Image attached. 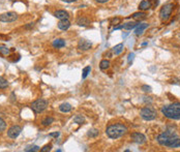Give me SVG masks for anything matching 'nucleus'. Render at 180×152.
<instances>
[{
    "label": "nucleus",
    "mask_w": 180,
    "mask_h": 152,
    "mask_svg": "<svg viewBox=\"0 0 180 152\" xmlns=\"http://www.w3.org/2000/svg\"><path fill=\"white\" fill-rule=\"evenodd\" d=\"M8 86L7 80H5L4 78H0V89H5Z\"/></svg>",
    "instance_id": "25"
},
{
    "label": "nucleus",
    "mask_w": 180,
    "mask_h": 152,
    "mask_svg": "<svg viewBox=\"0 0 180 152\" xmlns=\"http://www.w3.org/2000/svg\"><path fill=\"white\" fill-rule=\"evenodd\" d=\"M18 14L15 11H8V13H4L2 15H0V22L3 23H12L15 22L16 20H18Z\"/></svg>",
    "instance_id": "6"
},
{
    "label": "nucleus",
    "mask_w": 180,
    "mask_h": 152,
    "mask_svg": "<svg viewBox=\"0 0 180 152\" xmlns=\"http://www.w3.org/2000/svg\"><path fill=\"white\" fill-rule=\"evenodd\" d=\"M134 58H135V54L134 53H131V54L129 55V57H127V61H129V63H131L133 60H134Z\"/></svg>",
    "instance_id": "33"
},
{
    "label": "nucleus",
    "mask_w": 180,
    "mask_h": 152,
    "mask_svg": "<svg viewBox=\"0 0 180 152\" xmlns=\"http://www.w3.org/2000/svg\"><path fill=\"white\" fill-rule=\"evenodd\" d=\"M21 132H22V127L19 126V125H14L7 130V136L12 139H16V138L19 137Z\"/></svg>",
    "instance_id": "8"
},
{
    "label": "nucleus",
    "mask_w": 180,
    "mask_h": 152,
    "mask_svg": "<svg viewBox=\"0 0 180 152\" xmlns=\"http://www.w3.org/2000/svg\"><path fill=\"white\" fill-rule=\"evenodd\" d=\"M150 7H151V3H150L149 1H147V0L141 1V3H140V5H139V8L141 10H148Z\"/></svg>",
    "instance_id": "18"
},
{
    "label": "nucleus",
    "mask_w": 180,
    "mask_h": 152,
    "mask_svg": "<svg viewBox=\"0 0 180 152\" xmlns=\"http://www.w3.org/2000/svg\"><path fill=\"white\" fill-rule=\"evenodd\" d=\"M90 72H91V66H86L82 72V78L83 79H85V78L90 74Z\"/></svg>",
    "instance_id": "26"
},
{
    "label": "nucleus",
    "mask_w": 180,
    "mask_h": 152,
    "mask_svg": "<svg viewBox=\"0 0 180 152\" xmlns=\"http://www.w3.org/2000/svg\"><path fill=\"white\" fill-rule=\"evenodd\" d=\"M178 139V136L176 132H174L173 130H167V132L160 134L157 137V142L158 144L162 146H166V147H170L173 143L175 142L176 140Z\"/></svg>",
    "instance_id": "3"
},
{
    "label": "nucleus",
    "mask_w": 180,
    "mask_h": 152,
    "mask_svg": "<svg viewBox=\"0 0 180 152\" xmlns=\"http://www.w3.org/2000/svg\"><path fill=\"white\" fill-rule=\"evenodd\" d=\"M120 21H121L120 18L113 19V20H112V22H111V24H112V25H117L118 23H120Z\"/></svg>",
    "instance_id": "34"
},
{
    "label": "nucleus",
    "mask_w": 180,
    "mask_h": 152,
    "mask_svg": "<svg viewBox=\"0 0 180 152\" xmlns=\"http://www.w3.org/2000/svg\"><path fill=\"white\" fill-rule=\"evenodd\" d=\"M131 138L135 143H137V144L141 145L146 142V137H145L143 134H141V132H133V134H131Z\"/></svg>",
    "instance_id": "9"
},
{
    "label": "nucleus",
    "mask_w": 180,
    "mask_h": 152,
    "mask_svg": "<svg viewBox=\"0 0 180 152\" xmlns=\"http://www.w3.org/2000/svg\"><path fill=\"white\" fill-rule=\"evenodd\" d=\"M51 148H52V145H46L44 148H41V152H48V151H50V150H51Z\"/></svg>",
    "instance_id": "31"
},
{
    "label": "nucleus",
    "mask_w": 180,
    "mask_h": 152,
    "mask_svg": "<svg viewBox=\"0 0 180 152\" xmlns=\"http://www.w3.org/2000/svg\"><path fill=\"white\" fill-rule=\"evenodd\" d=\"M5 128H6V123L2 118H0V132H3Z\"/></svg>",
    "instance_id": "28"
},
{
    "label": "nucleus",
    "mask_w": 180,
    "mask_h": 152,
    "mask_svg": "<svg viewBox=\"0 0 180 152\" xmlns=\"http://www.w3.org/2000/svg\"><path fill=\"white\" fill-rule=\"evenodd\" d=\"M54 16L56 17L57 19H59V20H64V19H68L70 18V15L67 13L66 10H63V9H59V10H56L54 13Z\"/></svg>",
    "instance_id": "11"
},
{
    "label": "nucleus",
    "mask_w": 180,
    "mask_h": 152,
    "mask_svg": "<svg viewBox=\"0 0 180 152\" xmlns=\"http://www.w3.org/2000/svg\"><path fill=\"white\" fill-rule=\"evenodd\" d=\"M52 45H53L54 48L59 49V48H63V47L65 46V41H64V39H55V41H53Z\"/></svg>",
    "instance_id": "15"
},
{
    "label": "nucleus",
    "mask_w": 180,
    "mask_h": 152,
    "mask_svg": "<svg viewBox=\"0 0 180 152\" xmlns=\"http://www.w3.org/2000/svg\"><path fill=\"white\" fill-rule=\"evenodd\" d=\"M142 90L145 91V92H151V87L147 85H143L142 86Z\"/></svg>",
    "instance_id": "32"
},
{
    "label": "nucleus",
    "mask_w": 180,
    "mask_h": 152,
    "mask_svg": "<svg viewBox=\"0 0 180 152\" xmlns=\"http://www.w3.org/2000/svg\"><path fill=\"white\" fill-rule=\"evenodd\" d=\"M148 28V24H139L137 26L136 30H135V34L136 35H141L143 32H144L145 29Z\"/></svg>",
    "instance_id": "14"
},
{
    "label": "nucleus",
    "mask_w": 180,
    "mask_h": 152,
    "mask_svg": "<svg viewBox=\"0 0 180 152\" xmlns=\"http://www.w3.org/2000/svg\"><path fill=\"white\" fill-rule=\"evenodd\" d=\"M140 115L144 120L146 121H151V120H154L157 116V112L154 108H152L150 106L144 107L142 109L141 112H140Z\"/></svg>",
    "instance_id": "4"
},
{
    "label": "nucleus",
    "mask_w": 180,
    "mask_h": 152,
    "mask_svg": "<svg viewBox=\"0 0 180 152\" xmlns=\"http://www.w3.org/2000/svg\"><path fill=\"white\" fill-rule=\"evenodd\" d=\"M48 107V101L45 99H36L35 101L31 103V109L33 110L35 113H41Z\"/></svg>",
    "instance_id": "5"
},
{
    "label": "nucleus",
    "mask_w": 180,
    "mask_h": 152,
    "mask_svg": "<svg viewBox=\"0 0 180 152\" xmlns=\"http://www.w3.org/2000/svg\"><path fill=\"white\" fill-rule=\"evenodd\" d=\"M0 53L3 55H8L9 54V49L6 48L5 46H2V45H0Z\"/></svg>",
    "instance_id": "27"
},
{
    "label": "nucleus",
    "mask_w": 180,
    "mask_h": 152,
    "mask_svg": "<svg viewBox=\"0 0 180 152\" xmlns=\"http://www.w3.org/2000/svg\"><path fill=\"white\" fill-rule=\"evenodd\" d=\"M95 1L98 3H106V2H108L109 0H95Z\"/></svg>",
    "instance_id": "37"
},
{
    "label": "nucleus",
    "mask_w": 180,
    "mask_h": 152,
    "mask_svg": "<svg viewBox=\"0 0 180 152\" xmlns=\"http://www.w3.org/2000/svg\"><path fill=\"white\" fill-rule=\"evenodd\" d=\"M99 67H100V70H103L109 68V67H110V61H109V60H107V59L102 60V61H100V63H99Z\"/></svg>",
    "instance_id": "21"
},
{
    "label": "nucleus",
    "mask_w": 180,
    "mask_h": 152,
    "mask_svg": "<svg viewBox=\"0 0 180 152\" xmlns=\"http://www.w3.org/2000/svg\"><path fill=\"white\" fill-rule=\"evenodd\" d=\"M59 132H53V134H49V136H50V137H55V138H58V137H59Z\"/></svg>",
    "instance_id": "35"
},
{
    "label": "nucleus",
    "mask_w": 180,
    "mask_h": 152,
    "mask_svg": "<svg viewBox=\"0 0 180 152\" xmlns=\"http://www.w3.org/2000/svg\"><path fill=\"white\" fill-rule=\"evenodd\" d=\"M98 134H99V132H98L97 129L93 128V129H90L89 132H87V136L90 138H95V137H97Z\"/></svg>",
    "instance_id": "24"
},
{
    "label": "nucleus",
    "mask_w": 180,
    "mask_h": 152,
    "mask_svg": "<svg viewBox=\"0 0 180 152\" xmlns=\"http://www.w3.org/2000/svg\"><path fill=\"white\" fill-rule=\"evenodd\" d=\"M72 105H70V103H61V105H60V107H59V110L62 112V113H68V112L72 111Z\"/></svg>",
    "instance_id": "13"
},
{
    "label": "nucleus",
    "mask_w": 180,
    "mask_h": 152,
    "mask_svg": "<svg viewBox=\"0 0 180 152\" xmlns=\"http://www.w3.org/2000/svg\"><path fill=\"white\" fill-rule=\"evenodd\" d=\"M39 150H41L39 146H32V147H29V148H27V149H25V151L26 152H29V151L34 152V151H39Z\"/></svg>",
    "instance_id": "30"
},
{
    "label": "nucleus",
    "mask_w": 180,
    "mask_h": 152,
    "mask_svg": "<svg viewBox=\"0 0 180 152\" xmlns=\"http://www.w3.org/2000/svg\"><path fill=\"white\" fill-rule=\"evenodd\" d=\"M173 10V4L171 3H168V4L164 5L162 8H160V17L162 21H167L168 19L170 18L171 14H172Z\"/></svg>",
    "instance_id": "7"
},
{
    "label": "nucleus",
    "mask_w": 180,
    "mask_h": 152,
    "mask_svg": "<svg viewBox=\"0 0 180 152\" xmlns=\"http://www.w3.org/2000/svg\"><path fill=\"white\" fill-rule=\"evenodd\" d=\"M54 122V118H52V117H46V118L41 121V124L44 125V126H49L50 124H52Z\"/></svg>",
    "instance_id": "22"
},
{
    "label": "nucleus",
    "mask_w": 180,
    "mask_h": 152,
    "mask_svg": "<svg viewBox=\"0 0 180 152\" xmlns=\"http://www.w3.org/2000/svg\"><path fill=\"white\" fill-rule=\"evenodd\" d=\"M70 27V22L68 19H64V20H60L58 23V28L60 30H67Z\"/></svg>",
    "instance_id": "12"
},
{
    "label": "nucleus",
    "mask_w": 180,
    "mask_h": 152,
    "mask_svg": "<svg viewBox=\"0 0 180 152\" xmlns=\"http://www.w3.org/2000/svg\"><path fill=\"white\" fill-rule=\"evenodd\" d=\"M133 18L135 19L136 21H143L145 20V19L147 18V15L145 13H143V11H138V13H135L134 15H133Z\"/></svg>",
    "instance_id": "16"
},
{
    "label": "nucleus",
    "mask_w": 180,
    "mask_h": 152,
    "mask_svg": "<svg viewBox=\"0 0 180 152\" xmlns=\"http://www.w3.org/2000/svg\"><path fill=\"white\" fill-rule=\"evenodd\" d=\"M91 47H92L91 41H87V39H81L78 44V49L80 51H88L91 49Z\"/></svg>",
    "instance_id": "10"
},
{
    "label": "nucleus",
    "mask_w": 180,
    "mask_h": 152,
    "mask_svg": "<svg viewBox=\"0 0 180 152\" xmlns=\"http://www.w3.org/2000/svg\"><path fill=\"white\" fill-rule=\"evenodd\" d=\"M77 24L79 26H88L89 25V20L85 17H80L77 20Z\"/></svg>",
    "instance_id": "19"
},
{
    "label": "nucleus",
    "mask_w": 180,
    "mask_h": 152,
    "mask_svg": "<svg viewBox=\"0 0 180 152\" xmlns=\"http://www.w3.org/2000/svg\"><path fill=\"white\" fill-rule=\"evenodd\" d=\"M178 147H180V138H178L175 142L170 146V148H178Z\"/></svg>",
    "instance_id": "29"
},
{
    "label": "nucleus",
    "mask_w": 180,
    "mask_h": 152,
    "mask_svg": "<svg viewBox=\"0 0 180 152\" xmlns=\"http://www.w3.org/2000/svg\"><path fill=\"white\" fill-rule=\"evenodd\" d=\"M84 121H85V119H84V117L82 115H77V116L74 117V122L77 124H83Z\"/></svg>",
    "instance_id": "23"
},
{
    "label": "nucleus",
    "mask_w": 180,
    "mask_h": 152,
    "mask_svg": "<svg viewBox=\"0 0 180 152\" xmlns=\"http://www.w3.org/2000/svg\"><path fill=\"white\" fill-rule=\"evenodd\" d=\"M138 25L139 24L136 23V22H129V23H125L123 25V29H125V30H131V29L136 28Z\"/></svg>",
    "instance_id": "20"
},
{
    "label": "nucleus",
    "mask_w": 180,
    "mask_h": 152,
    "mask_svg": "<svg viewBox=\"0 0 180 152\" xmlns=\"http://www.w3.org/2000/svg\"><path fill=\"white\" fill-rule=\"evenodd\" d=\"M162 113L168 119L180 120V103H173L162 108Z\"/></svg>",
    "instance_id": "1"
},
{
    "label": "nucleus",
    "mask_w": 180,
    "mask_h": 152,
    "mask_svg": "<svg viewBox=\"0 0 180 152\" xmlns=\"http://www.w3.org/2000/svg\"><path fill=\"white\" fill-rule=\"evenodd\" d=\"M126 132H127V127L121 123L112 124L106 129V134L111 139H118V138L124 136Z\"/></svg>",
    "instance_id": "2"
},
{
    "label": "nucleus",
    "mask_w": 180,
    "mask_h": 152,
    "mask_svg": "<svg viewBox=\"0 0 180 152\" xmlns=\"http://www.w3.org/2000/svg\"><path fill=\"white\" fill-rule=\"evenodd\" d=\"M123 49H124L123 44H118V45H116L113 49H112V53H113V55H119L122 53Z\"/></svg>",
    "instance_id": "17"
},
{
    "label": "nucleus",
    "mask_w": 180,
    "mask_h": 152,
    "mask_svg": "<svg viewBox=\"0 0 180 152\" xmlns=\"http://www.w3.org/2000/svg\"><path fill=\"white\" fill-rule=\"evenodd\" d=\"M61 1H63V2H66V3H72V2H75V1H77V0H61Z\"/></svg>",
    "instance_id": "36"
}]
</instances>
